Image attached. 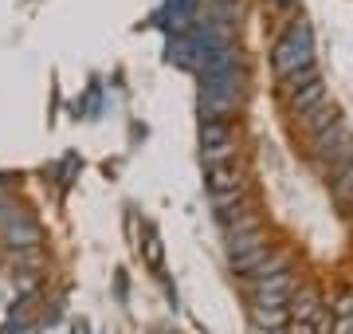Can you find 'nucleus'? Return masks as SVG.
Here are the masks:
<instances>
[{"label":"nucleus","mask_w":353,"mask_h":334,"mask_svg":"<svg viewBox=\"0 0 353 334\" xmlns=\"http://www.w3.org/2000/svg\"><path fill=\"white\" fill-rule=\"evenodd\" d=\"M287 307H290V319L314 322V315L322 311V295H318V287H310V283H303V287H294V291H290Z\"/></svg>","instance_id":"f257e3e1"},{"label":"nucleus","mask_w":353,"mask_h":334,"mask_svg":"<svg viewBox=\"0 0 353 334\" xmlns=\"http://www.w3.org/2000/svg\"><path fill=\"white\" fill-rule=\"evenodd\" d=\"M252 322H255V331H287L290 326V307H263V303H255Z\"/></svg>","instance_id":"f03ea898"},{"label":"nucleus","mask_w":353,"mask_h":334,"mask_svg":"<svg viewBox=\"0 0 353 334\" xmlns=\"http://www.w3.org/2000/svg\"><path fill=\"white\" fill-rule=\"evenodd\" d=\"M345 315H353V295H341L334 303V319H345Z\"/></svg>","instance_id":"7ed1b4c3"},{"label":"nucleus","mask_w":353,"mask_h":334,"mask_svg":"<svg viewBox=\"0 0 353 334\" xmlns=\"http://www.w3.org/2000/svg\"><path fill=\"white\" fill-rule=\"evenodd\" d=\"M338 193H341V197H350V193H353V161H350V169L341 173V181H338Z\"/></svg>","instance_id":"20e7f679"}]
</instances>
